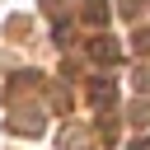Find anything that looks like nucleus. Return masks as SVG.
Instances as JSON below:
<instances>
[{"label": "nucleus", "mask_w": 150, "mask_h": 150, "mask_svg": "<svg viewBox=\"0 0 150 150\" xmlns=\"http://www.w3.org/2000/svg\"><path fill=\"white\" fill-rule=\"evenodd\" d=\"M89 56H94L98 66H117V61H122V47H117L112 38H94V42H89Z\"/></svg>", "instance_id": "obj_1"}, {"label": "nucleus", "mask_w": 150, "mask_h": 150, "mask_svg": "<svg viewBox=\"0 0 150 150\" xmlns=\"http://www.w3.org/2000/svg\"><path fill=\"white\" fill-rule=\"evenodd\" d=\"M5 127H9V131H19V136H42V112H38V117H33V112H14Z\"/></svg>", "instance_id": "obj_2"}, {"label": "nucleus", "mask_w": 150, "mask_h": 150, "mask_svg": "<svg viewBox=\"0 0 150 150\" xmlns=\"http://www.w3.org/2000/svg\"><path fill=\"white\" fill-rule=\"evenodd\" d=\"M80 14H84V23H94V28H103L108 23V0H80Z\"/></svg>", "instance_id": "obj_3"}, {"label": "nucleus", "mask_w": 150, "mask_h": 150, "mask_svg": "<svg viewBox=\"0 0 150 150\" xmlns=\"http://www.w3.org/2000/svg\"><path fill=\"white\" fill-rule=\"evenodd\" d=\"M89 98H94V108H108V103H117V89H112V80H94V84H89Z\"/></svg>", "instance_id": "obj_4"}, {"label": "nucleus", "mask_w": 150, "mask_h": 150, "mask_svg": "<svg viewBox=\"0 0 150 150\" xmlns=\"http://www.w3.org/2000/svg\"><path fill=\"white\" fill-rule=\"evenodd\" d=\"M61 150H89V131H80V127L61 131Z\"/></svg>", "instance_id": "obj_5"}, {"label": "nucleus", "mask_w": 150, "mask_h": 150, "mask_svg": "<svg viewBox=\"0 0 150 150\" xmlns=\"http://www.w3.org/2000/svg\"><path fill=\"white\" fill-rule=\"evenodd\" d=\"M98 136H103L108 145H117V122H112V117H103V122H98Z\"/></svg>", "instance_id": "obj_6"}, {"label": "nucleus", "mask_w": 150, "mask_h": 150, "mask_svg": "<svg viewBox=\"0 0 150 150\" xmlns=\"http://www.w3.org/2000/svg\"><path fill=\"white\" fill-rule=\"evenodd\" d=\"M136 94H150V66L136 70Z\"/></svg>", "instance_id": "obj_7"}, {"label": "nucleus", "mask_w": 150, "mask_h": 150, "mask_svg": "<svg viewBox=\"0 0 150 150\" xmlns=\"http://www.w3.org/2000/svg\"><path fill=\"white\" fill-rule=\"evenodd\" d=\"M131 122H136V127H145V122H150V108H145V103H136V108H131Z\"/></svg>", "instance_id": "obj_8"}, {"label": "nucleus", "mask_w": 150, "mask_h": 150, "mask_svg": "<svg viewBox=\"0 0 150 150\" xmlns=\"http://www.w3.org/2000/svg\"><path fill=\"white\" fill-rule=\"evenodd\" d=\"M117 9H122V14H127V19H136V14H141V0H122V5H117Z\"/></svg>", "instance_id": "obj_9"}, {"label": "nucleus", "mask_w": 150, "mask_h": 150, "mask_svg": "<svg viewBox=\"0 0 150 150\" xmlns=\"http://www.w3.org/2000/svg\"><path fill=\"white\" fill-rule=\"evenodd\" d=\"M136 52H150V28H141V33H136Z\"/></svg>", "instance_id": "obj_10"}, {"label": "nucleus", "mask_w": 150, "mask_h": 150, "mask_svg": "<svg viewBox=\"0 0 150 150\" xmlns=\"http://www.w3.org/2000/svg\"><path fill=\"white\" fill-rule=\"evenodd\" d=\"M42 9H47V14H61V9H66V0H42Z\"/></svg>", "instance_id": "obj_11"}, {"label": "nucleus", "mask_w": 150, "mask_h": 150, "mask_svg": "<svg viewBox=\"0 0 150 150\" xmlns=\"http://www.w3.org/2000/svg\"><path fill=\"white\" fill-rule=\"evenodd\" d=\"M131 150H150V141H136V145H131Z\"/></svg>", "instance_id": "obj_12"}]
</instances>
